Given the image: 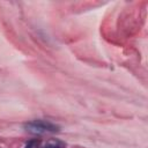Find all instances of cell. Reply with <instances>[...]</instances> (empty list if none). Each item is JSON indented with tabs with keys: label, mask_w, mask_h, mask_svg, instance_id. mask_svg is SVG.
<instances>
[{
	"label": "cell",
	"mask_w": 148,
	"mask_h": 148,
	"mask_svg": "<svg viewBox=\"0 0 148 148\" xmlns=\"http://www.w3.org/2000/svg\"><path fill=\"white\" fill-rule=\"evenodd\" d=\"M27 132L31 134H45V133H54L59 130V127L50 121L45 120H34L29 121L24 125Z\"/></svg>",
	"instance_id": "cell-1"
},
{
	"label": "cell",
	"mask_w": 148,
	"mask_h": 148,
	"mask_svg": "<svg viewBox=\"0 0 148 148\" xmlns=\"http://www.w3.org/2000/svg\"><path fill=\"white\" fill-rule=\"evenodd\" d=\"M44 148H65V145L60 141H51Z\"/></svg>",
	"instance_id": "cell-2"
},
{
	"label": "cell",
	"mask_w": 148,
	"mask_h": 148,
	"mask_svg": "<svg viewBox=\"0 0 148 148\" xmlns=\"http://www.w3.org/2000/svg\"><path fill=\"white\" fill-rule=\"evenodd\" d=\"M39 145H40V142L38 140H31L25 145L24 148H39Z\"/></svg>",
	"instance_id": "cell-3"
}]
</instances>
